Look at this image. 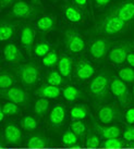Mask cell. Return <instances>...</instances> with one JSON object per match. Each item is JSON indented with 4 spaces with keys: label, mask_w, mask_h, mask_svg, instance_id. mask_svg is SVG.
I'll return each mask as SVG.
<instances>
[{
    "label": "cell",
    "mask_w": 134,
    "mask_h": 149,
    "mask_svg": "<svg viewBox=\"0 0 134 149\" xmlns=\"http://www.w3.org/2000/svg\"><path fill=\"white\" fill-rule=\"evenodd\" d=\"M126 27L128 23L122 21L117 15L116 11H111L99 19V21L97 22V24L94 27V32L99 35L113 36L126 32Z\"/></svg>",
    "instance_id": "cell-1"
},
{
    "label": "cell",
    "mask_w": 134,
    "mask_h": 149,
    "mask_svg": "<svg viewBox=\"0 0 134 149\" xmlns=\"http://www.w3.org/2000/svg\"><path fill=\"white\" fill-rule=\"evenodd\" d=\"M110 74L108 72H101L96 75L89 84V91L97 101L103 100L108 97V91L110 89Z\"/></svg>",
    "instance_id": "cell-2"
},
{
    "label": "cell",
    "mask_w": 134,
    "mask_h": 149,
    "mask_svg": "<svg viewBox=\"0 0 134 149\" xmlns=\"http://www.w3.org/2000/svg\"><path fill=\"white\" fill-rule=\"evenodd\" d=\"M22 84L26 87H33L36 85L39 79V68L35 62L24 63L15 69Z\"/></svg>",
    "instance_id": "cell-3"
},
{
    "label": "cell",
    "mask_w": 134,
    "mask_h": 149,
    "mask_svg": "<svg viewBox=\"0 0 134 149\" xmlns=\"http://www.w3.org/2000/svg\"><path fill=\"white\" fill-rule=\"evenodd\" d=\"M64 45L69 52L80 54L85 48V40L79 32L73 29H69L64 33Z\"/></svg>",
    "instance_id": "cell-4"
},
{
    "label": "cell",
    "mask_w": 134,
    "mask_h": 149,
    "mask_svg": "<svg viewBox=\"0 0 134 149\" xmlns=\"http://www.w3.org/2000/svg\"><path fill=\"white\" fill-rule=\"evenodd\" d=\"M133 48V42H126L118 44L117 46H113V48L108 54V59L111 63L114 64H122L126 61V58L129 54H131V50Z\"/></svg>",
    "instance_id": "cell-5"
},
{
    "label": "cell",
    "mask_w": 134,
    "mask_h": 149,
    "mask_svg": "<svg viewBox=\"0 0 134 149\" xmlns=\"http://www.w3.org/2000/svg\"><path fill=\"white\" fill-rule=\"evenodd\" d=\"M110 91L113 96L118 99L121 106H126L130 104L131 98L129 94V89L126 87V83L121 81L119 77H113L110 82Z\"/></svg>",
    "instance_id": "cell-6"
},
{
    "label": "cell",
    "mask_w": 134,
    "mask_h": 149,
    "mask_svg": "<svg viewBox=\"0 0 134 149\" xmlns=\"http://www.w3.org/2000/svg\"><path fill=\"white\" fill-rule=\"evenodd\" d=\"M112 42L106 38H97L89 46V54L94 60H103L108 54Z\"/></svg>",
    "instance_id": "cell-7"
},
{
    "label": "cell",
    "mask_w": 134,
    "mask_h": 149,
    "mask_svg": "<svg viewBox=\"0 0 134 149\" xmlns=\"http://www.w3.org/2000/svg\"><path fill=\"white\" fill-rule=\"evenodd\" d=\"M1 96L17 104H25L29 98L26 91L19 87H10L8 89H1Z\"/></svg>",
    "instance_id": "cell-8"
},
{
    "label": "cell",
    "mask_w": 134,
    "mask_h": 149,
    "mask_svg": "<svg viewBox=\"0 0 134 149\" xmlns=\"http://www.w3.org/2000/svg\"><path fill=\"white\" fill-rule=\"evenodd\" d=\"M74 72H75V76L80 81H87L95 75L96 69L86 59H80L75 64Z\"/></svg>",
    "instance_id": "cell-9"
},
{
    "label": "cell",
    "mask_w": 134,
    "mask_h": 149,
    "mask_svg": "<svg viewBox=\"0 0 134 149\" xmlns=\"http://www.w3.org/2000/svg\"><path fill=\"white\" fill-rule=\"evenodd\" d=\"M120 112L114 104H105L98 110V120L100 123L109 125L119 119Z\"/></svg>",
    "instance_id": "cell-10"
},
{
    "label": "cell",
    "mask_w": 134,
    "mask_h": 149,
    "mask_svg": "<svg viewBox=\"0 0 134 149\" xmlns=\"http://www.w3.org/2000/svg\"><path fill=\"white\" fill-rule=\"evenodd\" d=\"M11 15L17 19H27L34 15V8L24 0H19L13 4Z\"/></svg>",
    "instance_id": "cell-11"
},
{
    "label": "cell",
    "mask_w": 134,
    "mask_h": 149,
    "mask_svg": "<svg viewBox=\"0 0 134 149\" xmlns=\"http://www.w3.org/2000/svg\"><path fill=\"white\" fill-rule=\"evenodd\" d=\"M20 39L21 44L24 47V49L27 51V54H31L32 49H34V40H35V31L32 27V25H24L21 29L20 33Z\"/></svg>",
    "instance_id": "cell-12"
},
{
    "label": "cell",
    "mask_w": 134,
    "mask_h": 149,
    "mask_svg": "<svg viewBox=\"0 0 134 149\" xmlns=\"http://www.w3.org/2000/svg\"><path fill=\"white\" fill-rule=\"evenodd\" d=\"M117 15L126 23L134 21V0H126L114 9Z\"/></svg>",
    "instance_id": "cell-13"
},
{
    "label": "cell",
    "mask_w": 134,
    "mask_h": 149,
    "mask_svg": "<svg viewBox=\"0 0 134 149\" xmlns=\"http://www.w3.org/2000/svg\"><path fill=\"white\" fill-rule=\"evenodd\" d=\"M3 57L4 60L9 63L17 64L23 60V54H21V50L17 48V45L9 42L3 47Z\"/></svg>",
    "instance_id": "cell-14"
},
{
    "label": "cell",
    "mask_w": 134,
    "mask_h": 149,
    "mask_svg": "<svg viewBox=\"0 0 134 149\" xmlns=\"http://www.w3.org/2000/svg\"><path fill=\"white\" fill-rule=\"evenodd\" d=\"M66 118V109L61 104H54L49 113V120L52 126L59 127L63 124V121Z\"/></svg>",
    "instance_id": "cell-15"
},
{
    "label": "cell",
    "mask_w": 134,
    "mask_h": 149,
    "mask_svg": "<svg viewBox=\"0 0 134 149\" xmlns=\"http://www.w3.org/2000/svg\"><path fill=\"white\" fill-rule=\"evenodd\" d=\"M22 138L21 130L14 124H8L4 127V139L8 144L17 145Z\"/></svg>",
    "instance_id": "cell-16"
},
{
    "label": "cell",
    "mask_w": 134,
    "mask_h": 149,
    "mask_svg": "<svg viewBox=\"0 0 134 149\" xmlns=\"http://www.w3.org/2000/svg\"><path fill=\"white\" fill-rule=\"evenodd\" d=\"M63 13L66 19L71 23H80L83 20V13L75 4H66L63 7Z\"/></svg>",
    "instance_id": "cell-17"
},
{
    "label": "cell",
    "mask_w": 134,
    "mask_h": 149,
    "mask_svg": "<svg viewBox=\"0 0 134 149\" xmlns=\"http://www.w3.org/2000/svg\"><path fill=\"white\" fill-rule=\"evenodd\" d=\"M59 73L62 75L64 79H71L73 72V59L69 56H62L59 59L58 62Z\"/></svg>",
    "instance_id": "cell-18"
},
{
    "label": "cell",
    "mask_w": 134,
    "mask_h": 149,
    "mask_svg": "<svg viewBox=\"0 0 134 149\" xmlns=\"http://www.w3.org/2000/svg\"><path fill=\"white\" fill-rule=\"evenodd\" d=\"M93 124H94L95 130H97V132L106 139L118 137L121 133V130L116 125H99L96 122H93Z\"/></svg>",
    "instance_id": "cell-19"
},
{
    "label": "cell",
    "mask_w": 134,
    "mask_h": 149,
    "mask_svg": "<svg viewBox=\"0 0 134 149\" xmlns=\"http://www.w3.org/2000/svg\"><path fill=\"white\" fill-rule=\"evenodd\" d=\"M56 27V17L54 15H44L36 22V29L42 33H48Z\"/></svg>",
    "instance_id": "cell-20"
},
{
    "label": "cell",
    "mask_w": 134,
    "mask_h": 149,
    "mask_svg": "<svg viewBox=\"0 0 134 149\" xmlns=\"http://www.w3.org/2000/svg\"><path fill=\"white\" fill-rule=\"evenodd\" d=\"M36 94H37L39 97L42 98H50V99H54L60 96L61 91L57 86H52L50 84H47V85H42V86L38 88L36 91Z\"/></svg>",
    "instance_id": "cell-21"
},
{
    "label": "cell",
    "mask_w": 134,
    "mask_h": 149,
    "mask_svg": "<svg viewBox=\"0 0 134 149\" xmlns=\"http://www.w3.org/2000/svg\"><path fill=\"white\" fill-rule=\"evenodd\" d=\"M88 114V109L84 104H76L70 110V116L72 120L81 121L85 119Z\"/></svg>",
    "instance_id": "cell-22"
},
{
    "label": "cell",
    "mask_w": 134,
    "mask_h": 149,
    "mask_svg": "<svg viewBox=\"0 0 134 149\" xmlns=\"http://www.w3.org/2000/svg\"><path fill=\"white\" fill-rule=\"evenodd\" d=\"M62 96L67 101L72 102V101H75L79 98H81L82 94H81V91L75 86H67L63 88Z\"/></svg>",
    "instance_id": "cell-23"
},
{
    "label": "cell",
    "mask_w": 134,
    "mask_h": 149,
    "mask_svg": "<svg viewBox=\"0 0 134 149\" xmlns=\"http://www.w3.org/2000/svg\"><path fill=\"white\" fill-rule=\"evenodd\" d=\"M14 35V26L8 22H2L0 26V39L1 42L9 40Z\"/></svg>",
    "instance_id": "cell-24"
},
{
    "label": "cell",
    "mask_w": 134,
    "mask_h": 149,
    "mask_svg": "<svg viewBox=\"0 0 134 149\" xmlns=\"http://www.w3.org/2000/svg\"><path fill=\"white\" fill-rule=\"evenodd\" d=\"M49 108V101L47 98H39L34 104V112L39 116H44Z\"/></svg>",
    "instance_id": "cell-25"
},
{
    "label": "cell",
    "mask_w": 134,
    "mask_h": 149,
    "mask_svg": "<svg viewBox=\"0 0 134 149\" xmlns=\"http://www.w3.org/2000/svg\"><path fill=\"white\" fill-rule=\"evenodd\" d=\"M118 77L124 83H134V69L133 68H122L118 72Z\"/></svg>",
    "instance_id": "cell-26"
},
{
    "label": "cell",
    "mask_w": 134,
    "mask_h": 149,
    "mask_svg": "<svg viewBox=\"0 0 134 149\" xmlns=\"http://www.w3.org/2000/svg\"><path fill=\"white\" fill-rule=\"evenodd\" d=\"M47 146L46 138L42 135H34L29 139L27 141V147L29 148H44Z\"/></svg>",
    "instance_id": "cell-27"
},
{
    "label": "cell",
    "mask_w": 134,
    "mask_h": 149,
    "mask_svg": "<svg viewBox=\"0 0 134 149\" xmlns=\"http://www.w3.org/2000/svg\"><path fill=\"white\" fill-rule=\"evenodd\" d=\"M61 141L64 145L67 146H79L80 145V141H79V137L76 136L74 133L67 131V132L63 133L62 137H61Z\"/></svg>",
    "instance_id": "cell-28"
},
{
    "label": "cell",
    "mask_w": 134,
    "mask_h": 149,
    "mask_svg": "<svg viewBox=\"0 0 134 149\" xmlns=\"http://www.w3.org/2000/svg\"><path fill=\"white\" fill-rule=\"evenodd\" d=\"M47 82L48 84H50L52 86H60L63 84V77L62 75L60 74L57 71H49L48 74H47Z\"/></svg>",
    "instance_id": "cell-29"
},
{
    "label": "cell",
    "mask_w": 134,
    "mask_h": 149,
    "mask_svg": "<svg viewBox=\"0 0 134 149\" xmlns=\"http://www.w3.org/2000/svg\"><path fill=\"white\" fill-rule=\"evenodd\" d=\"M21 125H22V127L24 128L25 131L32 132V131H35L36 127H37V121H36V119H35L34 116H26L22 119Z\"/></svg>",
    "instance_id": "cell-30"
},
{
    "label": "cell",
    "mask_w": 134,
    "mask_h": 149,
    "mask_svg": "<svg viewBox=\"0 0 134 149\" xmlns=\"http://www.w3.org/2000/svg\"><path fill=\"white\" fill-rule=\"evenodd\" d=\"M70 128L79 138L85 136V134H86V125L84 124L82 121H74V122H72V124L70 125Z\"/></svg>",
    "instance_id": "cell-31"
},
{
    "label": "cell",
    "mask_w": 134,
    "mask_h": 149,
    "mask_svg": "<svg viewBox=\"0 0 134 149\" xmlns=\"http://www.w3.org/2000/svg\"><path fill=\"white\" fill-rule=\"evenodd\" d=\"M42 62H43V65L46 66V68H52V66H54L59 62L58 54H57L56 51H50L49 54H47L43 58Z\"/></svg>",
    "instance_id": "cell-32"
},
{
    "label": "cell",
    "mask_w": 134,
    "mask_h": 149,
    "mask_svg": "<svg viewBox=\"0 0 134 149\" xmlns=\"http://www.w3.org/2000/svg\"><path fill=\"white\" fill-rule=\"evenodd\" d=\"M14 83V77L10 73L2 72L0 74V88L1 89H8Z\"/></svg>",
    "instance_id": "cell-33"
},
{
    "label": "cell",
    "mask_w": 134,
    "mask_h": 149,
    "mask_svg": "<svg viewBox=\"0 0 134 149\" xmlns=\"http://www.w3.org/2000/svg\"><path fill=\"white\" fill-rule=\"evenodd\" d=\"M34 54L35 56H37V57H45L47 54H49L50 52V46L49 44H47L45 42H38L36 46H34Z\"/></svg>",
    "instance_id": "cell-34"
},
{
    "label": "cell",
    "mask_w": 134,
    "mask_h": 149,
    "mask_svg": "<svg viewBox=\"0 0 134 149\" xmlns=\"http://www.w3.org/2000/svg\"><path fill=\"white\" fill-rule=\"evenodd\" d=\"M1 111L3 112L6 116H14L20 112V109L17 107V104L14 102H11V101H8V102H4L3 106L1 107Z\"/></svg>",
    "instance_id": "cell-35"
},
{
    "label": "cell",
    "mask_w": 134,
    "mask_h": 149,
    "mask_svg": "<svg viewBox=\"0 0 134 149\" xmlns=\"http://www.w3.org/2000/svg\"><path fill=\"white\" fill-rule=\"evenodd\" d=\"M103 146L105 148H121V147H123V141L118 137H113V138L106 139Z\"/></svg>",
    "instance_id": "cell-36"
},
{
    "label": "cell",
    "mask_w": 134,
    "mask_h": 149,
    "mask_svg": "<svg viewBox=\"0 0 134 149\" xmlns=\"http://www.w3.org/2000/svg\"><path fill=\"white\" fill-rule=\"evenodd\" d=\"M100 145V141L99 137L97 136L96 134H89L87 135L86 139H85V146L88 148H97Z\"/></svg>",
    "instance_id": "cell-37"
},
{
    "label": "cell",
    "mask_w": 134,
    "mask_h": 149,
    "mask_svg": "<svg viewBox=\"0 0 134 149\" xmlns=\"http://www.w3.org/2000/svg\"><path fill=\"white\" fill-rule=\"evenodd\" d=\"M123 138L129 141H134V127L133 126H128L123 132Z\"/></svg>",
    "instance_id": "cell-38"
},
{
    "label": "cell",
    "mask_w": 134,
    "mask_h": 149,
    "mask_svg": "<svg viewBox=\"0 0 134 149\" xmlns=\"http://www.w3.org/2000/svg\"><path fill=\"white\" fill-rule=\"evenodd\" d=\"M73 2L81 10H87L88 4H89V0H73Z\"/></svg>",
    "instance_id": "cell-39"
},
{
    "label": "cell",
    "mask_w": 134,
    "mask_h": 149,
    "mask_svg": "<svg viewBox=\"0 0 134 149\" xmlns=\"http://www.w3.org/2000/svg\"><path fill=\"white\" fill-rule=\"evenodd\" d=\"M126 121L129 124H134V107L128 109L126 112Z\"/></svg>",
    "instance_id": "cell-40"
},
{
    "label": "cell",
    "mask_w": 134,
    "mask_h": 149,
    "mask_svg": "<svg viewBox=\"0 0 134 149\" xmlns=\"http://www.w3.org/2000/svg\"><path fill=\"white\" fill-rule=\"evenodd\" d=\"M93 2L96 8H104L111 2V0H93Z\"/></svg>",
    "instance_id": "cell-41"
},
{
    "label": "cell",
    "mask_w": 134,
    "mask_h": 149,
    "mask_svg": "<svg viewBox=\"0 0 134 149\" xmlns=\"http://www.w3.org/2000/svg\"><path fill=\"white\" fill-rule=\"evenodd\" d=\"M126 62L130 64L131 68H133V69H134V52H131V54H129L128 58H126Z\"/></svg>",
    "instance_id": "cell-42"
},
{
    "label": "cell",
    "mask_w": 134,
    "mask_h": 149,
    "mask_svg": "<svg viewBox=\"0 0 134 149\" xmlns=\"http://www.w3.org/2000/svg\"><path fill=\"white\" fill-rule=\"evenodd\" d=\"M14 0H0V2H1V7L2 8H7V7H9L10 4L12 3Z\"/></svg>",
    "instance_id": "cell-43"
},
{
    "label": "cell",
    "mask_w": 134,
    "mask_h": 149,
    "mask_svg": "<svg viewBox=\"0 0 134 149\" xmlns=\"http://www.w3.org/2000/svg\"><path fill=\"white\" fill-rule=\"evenodd\" d=\"M4 116H6V114H4L3 112H2V111H0V120H1V121H3V120H4Z\"/></svg>",
    "instance_id": "cell-44"
},
{
    "label": "cell",
    "mask_w": 134,
    "mask_h": 149,
    "mask_svg": "<svg viewBox=\"0 0 134 149\" xmlns=\"http://www.w3.org/2000/svg\"><path fill=\"white\" fill-rule=\"evenodd\" d=\"M32 2L35 4H38V3H40V0H32Z\"/></svg>",
    "instance_id": "cell-45"
},
{
    "label": "cell",
    "mask_w": 134,
    "mask_h": 149,
    "mask_svg": "<svg viewBox=\"0 0 134 149\" xmlns=\"http://www.w3.org/2000/svg\"><path fill=\"white\" fill-rule=\"evenodd\" d=\"M130 146L134 148V141H131V143H130Z\"/></svg>",
    "instance_id": "cell-46"
},
{
    "label": "cell",
    "mask_w": 134,
    "mask_h": 149,
    "mask_svg": "<svg viewBox=\"0 0 134 149\" xmlns=\"http://www.w3.org/2000/svg\"><path fill=\"white\" fill-rule=\"evenodd\" d=\"M132 93H133V97H134V85H133V88H132Z\"/></svg>",
    "instance_id": "cell-47"
},
{
    "label": "cell",
    "mask_w": 134,
    "mask_h": 149,
    "mask_svg": "<svg viewBox=\"0 0 134 149\" xmlns=\"http://www.w3.org/2000/svg\"><path fill=\"white\" fill-rule=\"evenodd\" d=\"M2 149H6V148H2Z\"/></svg>",
    "instance_id": "cell-48"
}]
</instances>
